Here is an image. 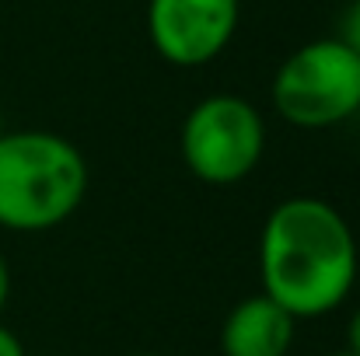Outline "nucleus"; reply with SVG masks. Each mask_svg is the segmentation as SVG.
Here are the masks:
<instances>
[{
	"label": "nucleus",
	"instance_id": "nucleus-3",
	"mask_svg": "<svg viewBox=\"0 0 360 356\" xmlns=\"http://www.w3.org/2000/svg\"><path fill=\"white\" fill-rule=\"evenodd\" d=\"M276 116L297 129H329L360 112V56L340 39L297 46L269 88Z\"/></svg>",
	"mask_w": 360,
	"mask_h": 356
},
{
	"label": "nucleus",
	"instance_id": "nucleus-2",
	"mask_svg": "<svg viewBox=\"0 0 360 356\" xmlns=\"http://www.w3.org/2000/svg\"><path fill=\"white\" fill-rule=\"evenodd\" d=\"M88 196V161L49 129L0 133V228L39 235L67 224Z\"/></svg>",
	"mask_w": 360,
	"mask_h": 356
},
{
	"label": "nucleus",
	"instance_id": "nucleus-6",
	"mask_svg": "<svg viewBox=\"0 0 360 356\" xmlns=\"http://www.w3.org/2000/svg\"><path fill=\"white\" fill-rule=\"evenodd\" d=\"M297 318L283 311L273 297L252 294L238 301L221 325L224 356H287L294 346Z\"/></svg>",
	"mask_w": 360,
	"mask_h": 356
},
{
	"label": "nucleus",
	"instance_id": "nucleus-4",
	"mask_svg": "<svg viewBox=\"0 0 360 356\" xmlns=\"http://www.w3.org/2000/svg\"><path fill=\"white\" fill-rule=\"evenodd\" d=\"M182 161L207 185H238L266 154L262 112L241 95H207L182 122Z\"/></svg>",
	"mask_w": 360,
	"mask_h": 356
},
{
	"label": "nucleus",
	"instance_id": "nucleus-10",
	"mask_svg": "<svg viewBox=\"0 0 360 356\" xmlns=\"http://www.w3.org/2000/svg\"><path fill=\"white\" fill-rule=\"evenodd\" d=\"M347 350H354L360 356V308L354 311V318H350V325H347Z\"/></svg>",
	"mask_w": 360,
	"mask_h": 356
},
{
	"label": "nucleus",
	"instance_id": "nucleus-5",
	"mask_svg": "<svg viewBox=\"0 0 360 356\" xmlns=\"http://www.w3.org/2000/svg\"><path fill=\"white\" fill-rule=\"evenodd\" d=\"M241 0H147V35L158 56L193 70L214 63L235 39Z\"/></svg>",
	"mask_w": 360,
	"mask_h": 356
},
{
	"label": "nucleus",
	"instance_id": "nucleus-13",
	"mask_svg": "<svg viewBox=\"0 0 360 356\" xmlns=\"http://www.w3.org/2000/svg\"><path fill=\"white\" fill-rule=\"evenodd\" d=\"M0 133H4V119H0Z\"/></svg>",
	"mask_w": 360,
	"mask_h": 356
},
{
	"label": "nucleus",
	"instance_id": "nucleus-1",
	"mask_svg": "<svg viewBox=\"0 0 360 356\" xmlns=\"http://www.w3.org/2000/svg\"><path fill=\"white\" fill-rule=\"evenodd\" d=\"M357 237L347 217L319 196L276 203L259 235V279L297 322L336 311L357 283Z\"/></svg>",
	"mask_w": 360,
	"mask_h": 356
},
{
	"label": "nucleus",
	"instance_id": "nucleus-7",
	"mask_svg": "<svg viewBox=\"0 0 360 356\" xmlns=\"http://www.w3.org/2000/svg\"><path fill=\"white\" fill-rule=\"evenodd\" d=\"M340 39L360 56V0H350L347 11H343V28H340Z\"/></svg>",
	"mask_w": 360,
	"mask_h": 356
},
{
	"label": "nucleus",
	"instance_id": "nucleus-9",
	"mask_svg": "<svg viewBox=\"0 0 360 356\" xmlns=\"http://www.w3.org/2000/svg\"><path fill=\"white\" fill-rule=\"evenodd\" d=\"M7 301H11V265H7V258L0 255V315H4Z\"/></svg>",
	"mask_w": 360,
	"mask_h": 356
},
{
	"label": "nucleus",
	"instance_id": "nucleus-12",
	"mask_svg": "<svg viewBox=\"0 0 360 356\" xmlns=\"http://www.w3.org/2000/svg\"><path fill=\"white\" fill-rule=\"evenodd\" d=\"M126 356H158V353H126Z\"/></svg>",
	"mask_w": 360,
	"mask_h": 356
},
{
	"label": "nucleus",
	"instance_id": "nucleus-8",
	"mask_svg": "<svg viewBox=\"0 0 360 356\" xmlns=\"http://www.w3.org/2000/svg\"><path fill=\"white\" fill-rule=\"evenodd\" d=\"M0 356H25L21 339H18L11 329H4V325H0Z\"/></svg>",
	"mask_w": 360,
	"mask_h": 356
},
{
	"label": "nucleus",
	"instance_id": "nucleus-11",
	"mask_svg": "<svg viewBox=\"0 0 360 356\" xmlns=\"http://www.w3.org/2000/svg\"><path fill=\"white\" fill-rule=\"evenodd\" d=\"M326 356H357L354 350H336V353H326Z\"/></svg>",
	"mask_w": 360,
	"mask_h": 356
}]
</instances>
